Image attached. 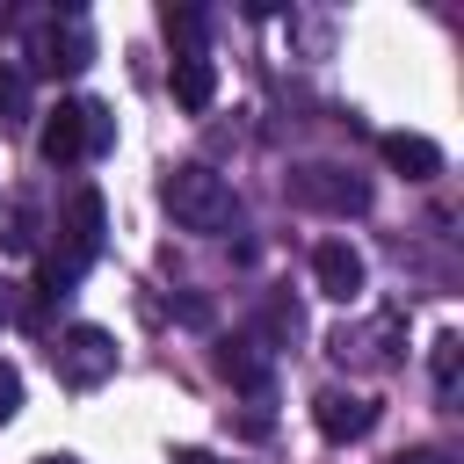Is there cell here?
<instances>
[{"label": "cell", "instance_id": "obj_1", "mask_svg": "<svg viewBox=\"0 0 464 464\" xmlns=\"http://www.w3.org/2000/svg\"><path fill=\"white\" fill-rule=\"evenodd\" d=\"M160 203L174 210L181 232H232V225H239V196L225 188V174H210V167H196V160L160 181Z\"/></svg>", "mask_w": 464, "mask_h": 464}, {"label": "cell", "instance_id": "obj_2", "mask_svg": "<svg viewBox=\"0 0 464 464\" xmlns=\"http://www.w3.org/2000/svg\"><path fill=\"white\" fill-rule=\"evenodd\" d=\"M109 145V109L102 102H58L51 116H44V130H36V152L51 160V167H72V160H87V152H102Z\"/></svg>", "mask_w": 464, "mask_h": 464}, {"label": "cell", "instance_id": "obj_3", "mask_svg": "<svg viewBox=\"0 0 464 464\" xmlns=\"http://www.w3.org/2000/svg\"><path fill=\"white\" fill-rule=\"evenodd\" d=\"M51 370H58V384H72V392L109 384V377H116V334H102V326H72V334H58Z\"/></svg>", "mask_w": 464, "mask_h": 464}, {"label": "cell", "instance_id": "obj_4", "mask_svg": "<svg viewBox=\"0 0 464 464\" xmlns=\"http://www.w3.org/2000/svg\"><path fill=\"white\" fill-rule=\"evenodd\" d=\"M290 196L312 203V210H326V218H355V210H370V181H355V174L334 167V160L297 167V174H290Z\"/></svg>", "mask_w": 464, "mask_h": 464}, {"label": "cell", "instance_id": "obj_5", "mask_svg": "<svg viewBox=\"0 0 464 464\" xmlns=\"http://www.w3.org/2000/svg\"><path fill=\"white\" fill-rule=\"evenodd\" d=\"M312 428L326 442H362L377 428V399H362V392H319L312 399Z\"/></svg>", "mask_w": 464, "mask_h": 464}, {"label": "cell", "instance_id": "obj_6", "mask_svg": "<svg viewBox=\"0 0 464 464\" xmlns=\"http://www.w3.org/2000/svg\"><path fill=\"white\" fill-rule=\"evenodd\" d=\"M312 283H319L326 297L355 304V297H362V254H355L348 239H319V246H312Z\"/></svg>", "mask_w": 464, "mask_h": 464}, {"label": "cell", "instance_id": "obj_7", "mask_svg": "<svg viewBox=\"0 0 464 464\" xmlns=\"http://www.w3.org/2000/svg\"><path fill=\"white\" fill-rule=\"evenodd\" d=\"M377 152H384V167H399L406 181H435V174H442V145L420 138V130H384Z\"/></svg>", "mask_w": 464, "mask_h": 464}, {"label": "cell", "instance_id": "obj_8", "mask_svg": "<svg viewBox=\"0 0 464 464\" xmlns=\"http://www.w3.org/2000/svg\"><path fill=\"white\" fill-rule=\"evenodd\" d=\"M29 51H36L44 72H80V65H87V36H80V22H44Z\"/></svg>", "mask_w": 464, "mask_h": 464}, {"label": "cell", "instance_id": "obj_9", "mask_svg": "<svg viewBox=\"0 0 464 464\" xmlns=\"http://www.w3.org/2000/svg\"><path fill=\"white\" fill-rule=\"evenodd\" d=\"M210 94H218V65H210L203 51H181V58H174V102H181L188 116H203Z\"/></svg>", "mask_w": 464, "mask_h": 464}, {"label": "cell", "instance_id": "obj_10", "mask_svg": "<svg viewBox=\"0 0 464 464\" xmlns=\"http://www.w3.org/2000/svg\"><path fill=\"white\" fill-rule=\"evenodd\" d=\"M218 370L239 384V392H268V355L254 348V341H225V355H218Z\"/></svg>", "mask_w": 464, "mask_h": 464}, {"label": "cell", "instance_id": "obj_11", "mask_svg": "<svg viewBox=\"0 0 464 464\" xmlns=\"http://www.w3.org/2000/svg\"><path fill=\"white\" fill-rule=\"evenodd\" d=\"M22 123H29V72L0 65V130H22Z\"/></svg>", "mask_w": 464, "mask_h": 464}, {"label": "cell", "instance_id": "obj_12", "mask_svg": "<svg viewBox=\"0 0 464 464\" xmlns=\"http://www.w3.org/2000/svg\"><path fill=\"white\" fill-rule=\"evenodd\" d=\"M160 29H167V36H181V51H203V14H196V7H167V14H160Z\"/></svg>", "mask_w": 464, "mask_h": 464}, {"label": "cell", "instance_id": "obj_13", "mask_svg": "<svg viewBox=\"0 0 464 464\" xmlns=\"http://www.w3.org/2000/svg\"><path fill=\"white\" fill-rule=\"evenodd\" d=\"M435 392L457 399V334H435Z\"/></svg>", "mask_w": 464, "mask_h": 464}, {"label": "cell", "instance_id": "obj_14", "mask_svg": "<svg viewBox=\"0 0 464 464\" xmlns=\"http://www.w3.org/2000/svg\"><path fill=\"white\" fill-rule=\"evenodd\" d=\"M14 406H22V370L0 362V420H14Z\"/></svg>", "mask_w": 464, "mask_h": 464}, {"label": "cell", "instance_id": "obj_15", "mask_svg": "<svg viewBox=\"0 0 464 464\" xmlns=\"http://www.w3.org/2000/svg\"><path fill=\"white\" fill-rule=\"evenodd\" d=\"M392 464H450L442 450H406V457H392Z\"/></svg>", "mask_w": 464, "mask_h": 464}, {"label": "cell", "instance_id": "obj_16", "mask_svg": "<svg viewBox=\"0 0 464 464\" xmlns=\"http://www.w3.org/2000/svg\"><path fill=\"white\" fill-rule=\"evenodd\" d=\"M174 464H218V457H210V450H181Z\"/></svg>", "mask_w": 464, "mask_h": 464}, {"label": "cell", "instance_id": "obj_17", "mask_svg": "<svg viewBox=\"0 0 464 464\" xmlns=\"http://www.w3.org/2000/svg\"><path fill=\"white\" fill-rule=\"evenodd\" d=\"M36 464H80V457H36Z\"/></svg>", "mask_w": 464, "mask_h": 464}, {"label": "cell", "instance_id": "obj_18", "mask_svg": "<svg viewBox=\"0 0 464 464\" xmlns=\"http://www.w3.org/2000/svg\"><path fill=\"white\" fill-rule=\"evenodd\" d=\"M0 319H7V304H0Z\"/></svg>", "mask_w": 464, "mask_h": 464}]
</instances>
